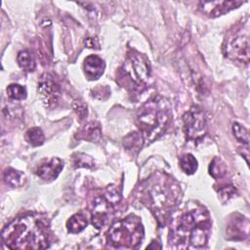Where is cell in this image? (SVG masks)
I'll return each mask as SVG.
<instances>
[{"label": "cell", "mask_w": 250, "mask_h": 250, "mask_svg": "<svg viewBox=\"0 0 250 250\" xmlns=\"http://www.w3.org/2000/svg\"><path fill=\"white\" fill-rule=\"evenodd\" d=\"M62 168L63 162L58 157H53L40 164L37 167L35 174L44 181H53L57 179Z\"/></svg>", "instance_id": "7c38bea8"}, {"label": "cell", "mask_w": 250, "mask_h": 250, "mask_svg": "<svg viewBox=\"0 0 250 250\" xmlns=\"http://www.w3.org/2000/svg\"><path fill=\"white\" fill-rule=\"evenodd\" d=\"M25 140L32 146H39L43 145L45 141V136L43 131L39 127H32L26 131Z\"/></svg>", "instance_id": "ffe728a7"}, {"label": "cell", "mask_w": 250, "mask_h": 250, "mask_svg": "<svg viewBox=\"0 0 250 250\" xmlns=\"http://www.w3.org/2000/svg\"><path fill=\"white\" fill-rule=\"evenodd\" d=\"M7 95L11 100L22 101L26 98V89L20 84H10L6 89Z\"/></svg>", "instance_id": "603a6c76"}, {"label": "cell", "mask_w": 250, "mask_h": 250, "mask_svg": "<svg viewBox=\"0 0 250 250\" xmlns=\"http://www.w3.org/2000/svg\"><path fill=\"white\" fill-rule=\"evenodd\" d=\"M88 224L87 217L83 213H76L71 216L66 222L67 230L71 233H78L82 231Z\"/></svg>", "instance_id": "2e32d148"}, {"label": "cell", "mask_w": 250, "mask_h": 250, "mask_svg": "<svg viewBox=\"0 0 250 250\" xmlns=\"http://www.w3.org/2000/svg\"><path fill=\"white\" fill-rule=\"evenodd\" d=\"M144 237V228L139 217L129 215L116 221L108 229L107 242L113 248H137Z\"/></svg>", "instance_id": "5b68a950"}, {"label": "cell", "mask_w": 250, "mask_h": 250, "mask_svg": "<svg viewBox=\"0 0 250 250\" xmlns=\"http://www.w3.org/2000/svg\"><path fill=\"white\" fill-rule=\"evenodd\" d=\"M183 121L187 139L195 142L204 138L207 132V122L204 112L199 107H190L183 115Z\"/></svg>", "instance_id": "9c48e42d"}, {"label": "cell", "mask_w": 250, "mask_h": 250, "mask_svg": "<svg viewBox=\"0 0 250 250\" xmlns=\"http://www.w3.org/2000/svg\"><path fill=\"white\" fill-rule=\"evenodd\" d=\"M17 62L20 67L26 72H31L35 69L36 63H35L34 56L28 50H22L19 52L17 56Z\"/></svg>", "instance_id": "e0dca14e"}, {"label": "cell", "mask_w": 250, "mask_h": 250, "mask_svg": "<svg viewBox=\"0 0 250 250\" xmlns=\"http://www.w3.org/2000/svg\"><path fill=\"white\" fill-rule=\"evenodd\" d=\"M235 194V188L231 185H227L219 189V195L223 201H228Z\"/></svg>", "instance_id": "d4e9b609"}, {"label": "cell", "mask_w": 250, "mask_h": 250, "mask_svg": "<svg viewBox=\"0 0 250 250\" xmlns=\"http://www.w3.org/2000/svg\"><path fill=\"white\" fill-rule=\"evenodd\" d=\"M244 2L232 1H201L198 4L199 10L209 17H219L233 9L238 8Z\"/></svg>", "instance_id": "8fae6325"}, {"label": "cell", "mask_w": 250, "mask_h": 250, "mask_svg": "<svg viewBox=\"0 0 250 250\" xmlns=\"http://www.w3.org/2000/svg\"><path fill=\"white\" fill-rule=\"evenodd\" d=\"M4 182L11 188H19L24 182V175L21 171L8 168L4 172Z\"/></svg>", "instance_id": "ac0fdd59"}, {"label": "cell", "mask_w": 250, "mask_h": 250, "mask_svg": "<svg viewBox=\"0 0 250 250\" xmlns=\"http://www.w3.org/2000/svg\"><path fill=\"white\" fill-rule=\"evenodd\" d=\"M1 238L10 249H45L50 244L49 223L39 214H26L9 223Z\"/></svg>", "instance_id": "7a4b0ae2"}, {"label": "cell", "mask_w": 250, "mask_h": 250, "mask_svg": "<svg viewBox=\"0 0 250 250\" xmlns=\"http://www.w3.org/2000/svg\"><path fill=\"white\" fill-rule=\"evenodd\" d=\"M38 94L43 104L50 107L56 104L61 96V88L56 79L50 73H43L38 80Z\"/></svg>", "instance_id": "30bf717a"}, {"label": "cell", "mask_w": 250, "mask_h": 250, "mask_svg": "<svg viewBox=\"0 0 250 250\" xmlns=\"http://www.w3.org/2000/svg\"><path fill=\"white\" fill-rule=\"evenodd\" d=\"M248 229L249 222L247 218L239 217L231 219L228 228L227 234L229 235V239L232 240H242L248 236Z\"/></svg>", "instance_id": "5bb4252c"}, {"label": "cell", "mask_w": 250, "mask_h": 250, "mask_svg": "<svg viewBox=\"0 0 250 250\" xmlns=\"http://www.w3.org/2000/svg\"><path fill=\"white\" fill-rule=\"evenodd\" d=\"M85 45L88 47V48H99V44H98V41L96 38H87L85 40Z\"/></svg>", "instance_id": "4316f807"}, {"label": "cell", "mask_w": 250, "mask_h": 250, "mask_svg": "<svg viewBox=\"0 0 250 250\" xmlns=\"http://www.w3.org/2000/svg\"><path fill=\"white\" fill-rule=\"evenodd\" d=\"M232 132H233V135H234L235 139L238 142L248 146V144H249V132L244 126L235 122L232 125Z\"/></svg>", "instance_id": "cb8c5ba5"}, {"label": "cell", "mask_w": 250, "mask_h": 250, "mask_svg": "<svg viewBox=\"0 0 250 250\" xmlns=\"http://www.w3.org/2000/svg\"><path fill=\"white\" fill-rule=\"evenodd\" d=\"M102 137V128L100 123L96 121H90L84 127H82L76 138L80 140H85L88 142H99Z\"/></svg>", "instance_id": "9a60e30c"}, {"label": "cell", "mask_w": 250, "mask_h": 250, "mask_svg": "<svg viewBox=\"0 0 250 250\" xmlns=\"http://www.w3.org/2000/svg\"><path fill=\"white\" fill-rule=\"evenodd\" d=\"M83 68L87 78L90 80H97L103 75L105 68V63L99 56L90 55L84 60Z\"/></svg>", "instance_id": "4fadbf2b"}, {"label": "cell", "mask_w": 250, "mask_h": 250, "mask_svg": "<svg viewBox=\"0 0 250 250\" xmlns=\"http://www.w3.org/2000/svg\"><path fill=\"white\" fill-rule=\"evenodd\" d=\"M171 117L169 102L159 95L152 96L138 110L137 126L146 143L159 138L165 131Z\"/></svg>", "instance_id": "277c9868"}, {"label": "cell", "mask_w": 250, "mask_h": 250, "mask_svg": "<svg viewBox=\"0 0 250 250\" xmlns=\"http://www.w3.org/2000/svg\"><path fill=\"white\" fill-rule=\"evenodd\" d=\"M211 220L199 203H190L174 216L169 229V244L176 249L202 248L208 242Z\"/></svg>", "instance_id": "6da1fadb"}, {"label": "cell", "mask_w": 250, "mask_h": 250, "mask_svg": "<svg viewBox=\"0 0 250 250\" xmlns=\"http://www.w3.org/2000/svg\"><path fill=\"white\" fill-rule=\"evenodd\" d=\"M141 199L154 213L158 221L165 223L180 197V188L165 174L151 177L141 188Z\"/></svg>", "instance_id": "3957f363"}, {"label": "cell", "mask_w": 250, "mask_h": 250, "mask_svg": "<svg viewBox=\"0 0 250 250\" xmlns=\"http://www.w3.org/2000/svg\"><path fill=\"white\" fill-rule=\"evenodd\" d=\"M120 200V193L115 188H107L103 195L94 198L92 203V224L97 228H103L109 218L113 205Z\"/></svg>", "instance_id": "52a82bcc"}, {"label": "cell", "mask_w": 250, "mask_h": 250, "mask_svg": "<svg viewBox=\"0 0 250 250\" xmlns=\"http://www.w3.org/2000/svg\"><path fill=\"white\" fill-rule=\"evenodd\" d=\"M209 174L216 180L223 178L227 174V166L225 162L219 157L213 158L209 165Z\"/></svg>", "instance_id": "44dd1931"}, {"label": "cell", "mask_w": 250, "mask_h": 250, "mask_svg": "<svg viewBox=\"0 0 250 250\" xmlns=\"http://www.w3.org/2000/svg\"><path fill=\"white\" fill-rule=\"evenodd\" d=\"M180 167L187 175H192L197 170L198 163L196 158L192 154L187 153L181 156Z\"/></svg>", "instance_id": "d6986e66"}, {"label": "cell", "mask_w": 250, "mask_h": 250, "mask_svg": "<svg viewBox=\"0 0 250 250\" xmlns=\"http://www.w3.org/2000/svg\"><path fill=\"white\" fill-rule=\"evenodd\" d=\"M71 162L74 168H92L95 165L94 159L85 153H74L71 156Z\"/></svg>", "instance_id": "7402d4cb"}, {"label": "cell", "mask_w": 250, "mask_h": 250, "mask_svg": "<svg viewBox=\"0 0 250 250\" xmlns=\"http://www.w3.org/2000/svg\"><path fill=\"white\" fill-rule=\"evenodd\" d=\"M123 71L137 85H144L150 75V66L147 59L139 53L129 55L123 63Z\"/></svg>", "instance_id": "ba28073f"}, {"label": "cell", "mask_w": 250, "mask_h": 250, "mask_svg": "<svg viewBox=\"0 0 250 250\" xmlns=\"http://www.w3.org/2000/svg\"><path fill=\"white\" fill-rule=\"evenodd\" d=\"M224 54L230 60L248 64L249 62V24L248 21L232 31L224 43Z\"/></svg>", "instance_id": "8992f818"}, {"label": "cell", "mask_w": 250, "mask_h": 250, "mask_svg": "<svg viewBox=\"0 0 250 250\" xmlns=\"http://www.w3.org/2000/svg\"><path fill=\"white\" fill-rule=\"evenodd\" d=\"M72 107L77 113V115L80 117V119H83L87 115V105L80 100H75L72 104Z\"/></svg>", "instance_id": "484cf974"}]
</instances>
